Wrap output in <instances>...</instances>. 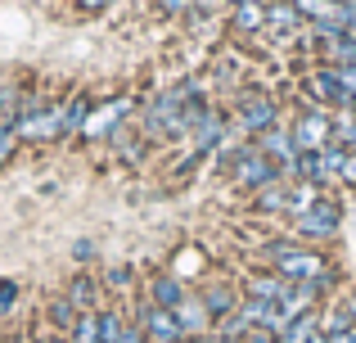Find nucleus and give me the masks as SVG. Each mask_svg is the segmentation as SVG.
<instances>
[{"label":"nucleus","instance_id":"obj_37","mask_svg":"<svg viewBox=\"0 0 356 343\" xmlns=\"http://www.w3.org/2000/svg\"><path fill=\"white\" fill-rule=\"evenodd\" d=\"M243 343H280V335H270V330H252Z\"/></svg>","mask_w":356,"mask_h":343},{"label":"nucleus","instance_id":"obj_44","mask_svg":"<svg viewBox=\"0 0 356 343\" xmlns=\"http://www.w3.org/2000/svg\"><path fill=\"white\" fill-rule=\"evenodd\" d=\"M0 343H5V339H0Z\"/></svg>","mask_w":356,"mask_h":343},{"label":"nucleus","instance_id":"obj_13","mask_svg":"<svg viewBox=\"0 0 356 343\" xmlns=\"http://www.w3.org/2000/svg\"><path fill=\"white\" fill-rule=\"evenodd\" d=\"M185 280L176 271H158L154 280H149V303H154V308H167V312H176L185 303Z\"/></svg>","mask_w":356,"mask_h":343},{"label":"nucleus","instance_id":"obj_9","mask_svg":"<svg viewBox=\"0 0 356 343\" xmlns=\"http://www.w3.org/2000/svg\"><path fill=\"white\" fill-rule=\"evenodd\" d=\"M289 294H293V280H284L275 266H261L243 280V298H257V303H284Z\"/></svg>","mask_w":356,"mask_h":343},{"label":"nucleus","instance_id":"obj_29","mask_svg":"<svg viewBox=\"0 0 356 343\" xmlns=\"http://www.w3.org/2000/svg\"><path fill=\"white\" fill-rule=\"evenodd\" d=\"M339 185L356 190V154H352V150H348V159H343V168H339Z\"/></svg>","mask_w":356,"mask_h":343},{"label":"nucleus","instance_id":"obj_27","mask_svg":"<svg viewBox=\"0 0 356 343\" xmlns=\"http://www.w3.org/2000/svg\"><path fill=\"white\" fill-rule=\"evenodd\" d=\"M14 150H18V131H14V122H0V168L14 159Z\"/></svg>","mask_w":356,"mask_h":343},{"label":"nucleus","instance_id":"obj_39","mask_svg":"<svg viewBox=\"0 0 356 343\" xmlns=\"http://www.w3.org/2000/svg\"><path fill=\"white\" fill-rule=\"evenodd\" d=\"M194 5H203V9H217V5H221V0H194Z\"/></svg>","mask_w":356,"mask_h":343},{"label":"nucleus","instance_id":"obj_21","mask_svg":"<svg viewBox=\"0 0 356 343\" xmlns=\"http://www.w3.org/2000/svg\"><path fill=\"white\" fill-rule=\"evenodd\" d=\"M252 203H257L261 212H284L289 208V181H275V185H266V190H257Z\"/></svg>","mask_w":356,"mask_h":343},{"label":"nucleus","instance_id":"obj_4","mask_svg":"<svg viewBox=\"0 0 356 343\" xmlns=\"http://www.w3.org/2000/svg\"><path fill=\"white\" fill-rule=\"evenodd\" d=\"M339 226H343V212H339V203H334L330 194H325L321 203H312L302 217H293V230H298L302 244H330V239L339 235Z\"/></svg>","mask_w":356,"mask_h":343},{"label":"nucleus","instance_id":"obj_26","mask_svg":"<svg viewBox=\"0 0 356 343\" xmlns=\"http://www.w3.org/2000/svg\"><path fill=\"white\" fill-rule=\"evenodd\" d=\"M352 326V317L334 303V308H321V335H334V330H348Z\"/></svg>","mask_w":356,"mask_h":343},{"label":"nucleus","instance_id":"obj_3","mask_svg":"<svg viewBox=\"0 0 356 343\" xmlns=\"http://www.w3.org/2000/svg\"><path fill=\"white\" fill-rule=\"evenodd\" d=\"M280 122V99L275 95H261V90H243L239 95V109H235V127L248 141H257L261 131Z\"/></svg>","mask_w":356,"mask_h":343},{"label":"nucleus","instance_id":"obj_33","mask_svg":"<svg viewBox=\"0 0 356 343\" xmlns=\"http://www.w3.org/2000/svg\"><path fill=\"white\" fill-rule=\"evenodd\" d=\"M118 343H149V339H145V330H140L136 321H127V330H122V339H118Z\"/></svg>","mask_w":356,"mask_h":343},{"label":"nucleus","instance_id":"obj_20","mask_svg":"<svg viewBox=\"0 0 356 343\" xmlns=\"http://www.w3.org/2000/svg\"><path fill=\"white\" fill-rule=\"evenodd\" d=\"M77 317H81V312L68 303V294H63V298H54L50 308H45V321H50V330H54V335H72Z\"/></svg>","mask_w":356,"mask_h":343},{"label":"nucleus","instance_id":"obj_36","mask_svg":"<svg viewBox=\"0 0 356 343\" xmlns=\"http://www.w3.org/2000/svg\"><path fill=\"white\" fill-rule=\"evenodd\" d=\"M72 257H77V262H90V257H95V244H86V239H81V244L72 248Z\"/></svg>","mask_w":356,"mask_h":343},{"label":"nucleus","instance_id":"obj_40","mask_svg":"<svg viewBox=\"0 0 356 343\" xmlns=\"http://www.w3.org/2000/svg\"><path fill=\"white\" fill-rule=\"evenodd\" d=\"M185 343H212V335H194V339H185Z\"/></svg>","mask_w":356,"mask_h":343},{"label":"nucleus","instance_id":"obj_30","mask_svg":"<svg viewBox=\"0 0 356 343\" xmlns=\"http://www.w3.org/2000/svg\"><path fill=\"white\" fill-rule=\"evenodd\" d=\"M158 9H163V14H172V18H181V14H190L194 9V0H154Z\"/></svg>","mask_w":356,"mask_h":343},{"label":"nucleus","instance_id":"obj_35","mask_svg":"<svg viewBox=\"0 0 356 343\" xmlns=\"http://www.w3.org/2000/svg\"><path fill=\"white\" fill-rule=\"evenodd\" d=\"M339 308L348 312V317H352V326H356V289H348V294H343V298H339Z\"/></svg>","mask_w":356,"mask_h":343},{"label":"nucleus","instance_id":"obj_10","mask_svg":"<svg viewBox=\"0 0 356 343\" xmlns=\"http://www.w3.org/2000/svg\"><path fill=\"white\" fill-rule=\"evenodd\" d=\"M127 113H131V99H127V95H118V99H108V104L90 109L86 127H81V141H99V136H113Z\"/></svg>","mask_w":356,"mask_h":343},{"label":"nucleus","instance_id":"obj_1","mask_svg":"<svg viewBox=\"0 0 356 343\" xmlns=\"http://www.w3.org/2000/svg\"><path fill=\"white\" fill-rule=\"evenodd\" d=\"M266 266H275V271L284 276V280H293V285H321V289L339 285V266L325 257V248L302 244V239H293L284 253H270Z\"/></svg>","mask_w":356,"mask_h":343},{"label":"nucleus","instance_id":"obj_11","mask_svg":"<svg viewBox=\"0 0 356 343\" xmlns=\"http://www.w3.org/2000/svg\"><path fill=\"white\" fill-rule=\"evenodd\" d=\"M298 14L307 18V27H348L352 9L343 0H289Z\"/></svg>","mask_w":356,"mask_h":343},{"label":"nucleus","instance_id":"obj_12","mask_svg":"<svg viewBox=\"0 0 356 343\" xmlns=\"http://www.w3.org/2000/svg\"><path fill=\"white\" fill-rule=\"evenodd\" d=\"M252 145H257V150L266 154L270 163H280V168H284V172L293 168V159H298V145H293V131H289V127H280V122L270 127V131H261V136H257V141H252Z\"/></svg>","mask_w":356,"mask_h":343},{"label":"nucleus","instance_id":"obj_32","mask_svg":"<svg viewBox=\"0 0 356 343\" xmlns=\"http://www.w3.org/2000/svg\"><path fill=\"white\" fill-rule=\"evenodd\" d=\"M108 285H113V289H127L131 285V266H113V271H108Z\"/></svg>","mask_w":356,"mask_h":343},{"label":"nucleus","instance_id":"obj_15","mask_svg":"<svg viewBox=\"0 0 356 343\" xmlns=\"http://www.w3.org/2000/svg\"><path fill=\"white\" fill-rule=\"evenodd\" d=\"M266 32H275L280 41H289L293 32H307V18L298 14L289 0H270L266 5Z\"/></svg>","mask_w":356,"mask_h":343},{"label":"nucleus","instance_id":"obj_22","mask_svg":"<svg viewBox=\"0 0 356 343\" xmlns=\"http://www.w3.org/2000/svg\"><path fill=\"white\" fill-rule=\"evenodd\" d=\"M90 99L86 95H77V99H68V113H63V136H81V127H86V118H90Z\"/></svg>","mask_w":356,"mask_h":343},{"label":"nucleus","instance_id":"obj_6","mask_svg":"<svg viewBox=\"0 0 356 343\" xmlns=\"http://www.w3.org/2000/svg\"><path fill=\"white\" fill-rule=\"evenodd\" d=\"M63 113H68V104H36V109H23V118L14 122L18 141H59V136H63Z\"/></svg>","mask_w":356,"mask_h":343},{"label":"nucleus","instance_id":"obj_5","mask_svg":"<svg viewBox=\"0 0 356 343\" xmlns=\"http://www.w3.org/2000/svg\"><path fill=\"white\" fill-rule=\"evenodd\" d=\"M235 181L243 185V190L257 194V190H266V185H275V181H289V176H284V168H280V163H270L266 154H261L257 145L248 141V145L235 154Z\"/></svg>","mask_w":356,"mask_h":343},{"label":"nucleus","instance_id":"obj_14","mask_svg":"<svg viewBox=\"0 0 356 343\" xmlns=\"http://www.w3.org/2000/svg\"><path fill=\"white\" fill-rule=\"evenodd\" d=\"M199 298H203V308H208V317H212V326H217L221 317H230V312L239 308V289L230 280H217V285H203L199 289Z\"/></svg>","mask_w":356,"mask_h":343},{"label":"nucleus","instance_id":"obj_17","mask_svg":"<svg viewBox=\"0 0 356 343\" xmlns=\"http://www.w3.org/2000/svg\"><path fill=\"white\" fill-rule=\"evenodd\" d=\"M230 27L243 32V36L266 32V5H261V0H235V5H230Z\"/></svg>","mask_w":356,"mask_h":343},{"label":"nucleus","instance_id":"obj_16","mask_svg":"<svg viewBox=\"0 0 356 343\" xmlns=\"http://www.w3.org/2000/svg\"><path fill=\"white\" fill-rule=\"evenodd\" d=\"M176 321H181L185 339H194V335H212V317H208V308H203L199 294H185V303L176 308Z\"/></svg>","mask_w":356,"mask_h":343},{"label":"nucleus","instance_id":"obj_23","mask_svg":"<svg viewBox=\"0 0 356 343\" xmlns=\"http://www.w3.org/2000/svg\"><path fill=\"white\" fill-rule=\"evenodd\" d=\"M95 317H99V343H118L122 330H127V317L118 308H99Z\"/></svg>","mask_w":356,"mask_h":343},{"label":"nucleus","instance_id":"obj_34","mask_svg":"<svg viewBox=\"0 0 356 343\" xmlns=\"http://www.w3.org/2000/svg\"><path fill=\"white\" fill-rule=\"evenodd\" d=\"M325 343H356V326H348V330H334V335H325Z\"/></svg>","mask_w":356,"mask_h":343},{"label":"nucleus","instance_id":"obj_8","mask_svg":"<svg viewBox=\"0 0 356 343\" xmlns=\"http://www.w3.org/2000/svg\"><path fill=\"white\" fill-rule=\"evenodd\" d=\"M307 90L316 95V104H325L330 113H339V109H356V99L343 90V81L334 77V68L330 63H321L316 72H307Z\"/></svg>","mask_w":356,"mask_h":343},{"label":"nucleus","instance_id":"obj_28","mask_svg":"<svg viewBox=\"0 0 356 343\" xmlns=\"http://www.w3.org/2000/svg\"><path fill=\"white\" fill-rule=\"evenodd\" d=\"M330 68H334V77L343 81V90L356 99V63H330Z\"/></svg>","mask_w":356,"mask_h":343},{"label":"nucleus","instance_id":"obj_43","mask_svg":"<svg viewBox=\"0 0 356 343\" xmlns=\"http://www.w3.org/2000/svg\"><path fill=\"white\" fill-rule=\"evenodd\" d=\"M343 5H352V0H343Z\"/></svg>","mask_w":356,"mask_h":343},{"label":"nucleus","instance_id":"obj_19","mask_svg":"<svg viewBox=\"0 0 356 343\" xmlns=\"http://www.w3.org/2000/svg\"><path fill=\"white\" fill-rule=\"evenodd\" d=\"M280 343H325V335H321V308L307 312V317H298L293 326L280 335Z\"/></svg>","mask_w":356,"mask_h":343},{"label":"nucleus","instance_id":"obj_2","mask_svg":"<svg viewBox=\"0 0 356 343\" xmlns=\"http://www.w3.org/2000/svg\"><path fill=\"white\" fill-rule=\"evenodd\" d=\"M289 131H293L298 154H321L325 145H334V113L330 109H316V104H302L298 118L289 122Z\"/></svg>","mask_w":356,"mask_h":343},{"label":"nucleus","instance_id":"obj_24","mask_svg":"<svg viewBox=\"0 0 356 343\" xmlns=\"http://www.w3.org/2000/svg\"><path fill=\"white\" fill-rule=\"evenodd\" d=\"M108 141L118 145V154H122L127 163H140V159H145V136H140V131H136V136H131V131H113Z\"/></svg>","mask_w":356,"mask_h":343},{"label":"nucleus","instance_id":"obj_25","mask_svg":"<svg viewBox=\"0 0 356 343\" xmlns=\"http://www.w3.org/2000/svg\"><path fill=\"white\" fill-rule=\"evenodd\" d=\"M68 339H72V343H99V317H95V312H81Z\"/></svg>","mask_w":356,"mask_h":343},{"label":"nucleus","instance_id":"obj_41","mask_svg":"<svg viewBox=\"0 0 356 343\" xmlns=\"http://www.w3.org/2000/svg\"><path fill=\"white\" fill-rule=\"evenodd\" d=\"M45 343H72V339H68V335H50Z\"/></svg>","mask_w":356,"mask_h":343},{"label":"nucleus","instance_id":"obj_42","mask_svg":"<svg viewBox=\"0 0 356 343\" xmlns=\"http://www.w3.org/2000/svg\"><path fill=\"white\" fill-rule=\"evenodd\" d=\"M212 343H243V339H217V335H212Z\"/></svg>","mask_w":356,"mask_h":343},{"label":"nucleus","instance_id":"obj_31","mask_svg":"<svg viewBox=\"0 0 356 343\" xmlns=\"http://www.w3.org/2000/svg\"><path fill=\"white\" fill-rule=\"evenodd\" d=\"M14 303H18V285L14 280H0V312L14 308Z\"/></svg>","mask_w":356,"mask_h":343},{"label":"nucleus","instance_id":"obj_7","mask_svg":"<svg viewBox=\"0 0 356 343\" xmlns=\"http://www.w3.org/2000/svg\"><path fill=\"white\" fill-rule=\"evenodd\" d=\"M136 326L145 330V339L149 343H185V330H181V321H176V312H167V308H154V303H140V312H136Z\"/></svg>","mask_w":356,"mask_h":343},{"label":"nucleus","instance_id":"obj_38","mask_svg":"<svg viewBox=\"0 0 356 343\" xmlns=\"http://www.w3.org/2000/svg\"><path fill=\"white\" fill-rule=\"evenodd\" d=\"M77 5H81V9H86V14H95V9H104V5H108V0H77Z\"/></svg>","mask_w":356,"mask_h":343},{"label":"nucleus","instance_id":"obj_18","mask_svg":"<svg viewBox=\"0 0 356 343\" xmlns=\"http://www.w3.org/2000/svg\"><path fill=\"white\" fill-rule=\"evenodd\" d=\"M68 303L77 312H99V280L95 276H72L68 280Z\"/></svg>","mask_w":356,"mask_h":343}]
</instances>
